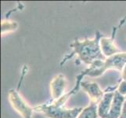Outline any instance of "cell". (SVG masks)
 Here are the masks:
<instances>
[{
  "instance_id": "6da1fadb",
  "label": "cell",
  "mask_w": 126,
  "mask_h": 118,
  "mask_svg": "<svg viewBox=\"0 0 126 118\" xmlns=\"http://www.w3.org/2000/svg\"><path fill=\"white\" fill-rule=\"evenodd\" d=\"M102 37L103 35L97 31L93 39H85L81 41L75 39L71 44V47L74 48L73 54H76L81 62L89 65L98 60L105 61L107 58L103 54L99 46V40Z\"/></svg>"
},
{
  "instance_id": "7a4b0ae2",
  "label": "cell",
  "mask_w": 126,
  "mask_h": 118,
  "mask_svg": "<svg viewBox=\"0 0 126 118\" xmlns=\"http://www.w3.org/2000/svg\"><path fill=\"white\" fill-rule=\"evenodd\" d=\"M126 65V53H118L110 58H107L105 61H95L91 66L86 70L82 72L81 76H99L107 69H116L122 71L124 66Z\"/></svg>"
},
{
  "instance_id": "3957f363",
  "label": "cell",
  "mask_w": 126,
  "mask_h": 118,
  "mask_svg": "<svg viewBox=\"0 0 126 118\" xmlns=\"http://www.w3.org/2000/svg\"><path fill=\"white\" fill-rule=\"evenodd\" d=\"M81 107L65 109L56 106L53 103L42 104L34 108V110L44 114L47 118H77L82 111Z\"/></svg>"
},
{
  "instance_id": "277c9868",
  "label": "cell",
  "mask_w": 126,
  "mask_h": 118,
  "mask_svg": "<svg viewBox=\"0 0 126 118\" xmlns=\"http://www.w3.org/2000/svg\"><path fill=\"white\" fill-rule=\"evenodd\" d=\"M9 101L13 108L23 118H32L34 110L24 102L16 91L10 90L9 91Z\"/></svg>"
},
{
  "instance_id": "5b68a950",
  "label": "cell",
  "mask_w": 126,
  "mask_h": 118,
  "mask_svg": "<svg viewBox=\"0 0 126 118\" xmlns=\"http://www.w3.org/2000/svg\"><path fill=\"white\" fill-rule=\"evenodd\" d=\"M81 87L89 96L91 102L95 104L100 102L105 94V92L100 89L98 84L95 82H81Z\"/></svg>"
},
{
  "instance_id": "8992f818",
  "label": "cell",
  "mask_w": 126,
  "mask_h": 118,
  "mask_svg": "<svg viewBox=\"0 0 126 118\" xmlns=\"http://www.w3.org/2000/svg\"><path fill=\"white\" fill-rule=\"evenodd\" d=\"M67 87V80L63 74L56 76L50 83L51 95L54 100H57L63 96V91Z\"/></svg>"
},
{
  "instance_id": "52a82bcc",
  "label": "cell",
  "mask_w": 126,
  "mask_h": 118,
  "mask_svg": "<svg viewBox=\"0 0 126 118\" xmlns=\"http://www.w3.org/2000/svg\"><path fill=\"white\" fill-rule=\"evenodd\" d=\"M125 101L126 100L125 96L121 95L118 91H114V96L113 98L110 110L107 118H119Z\"/></svg>"
},
{
  "instance_id": "ba28073f",
  "label": "cell",
  "mask_w": 126,
  "mask_h": 118,
  "mask_svg": "<svg viewBox=\"0 0 126 118\" xmlns=\"http://www.w3.org/2000/svg\"><path fill=\"white\" fill-rule=\"evenodd\" d=\"M114 92H105L103 98L98 104V116L99 118H107L110 110Z\"/></svg>"
},
{
  "instance_id": "9c48e42d",
  "label": "cell",
  "mask_w": 126,
  "mask_h": 118,
  "mask_svg": "<svg viewBox=\"0 0 126 118\" xmlns=\"http://www.w3.org/2000/svg\"><path fill=\"white\" fill-rule=\"evenodd\" d=\"M99 46H100V49L103 54L107 58H110V57L114 54L121 53L120 50L114 45L113 38H107L103 36L99 40Z\"/></svg>"
},
{
  "instance_id": "30bf717a",
  "label": "cell",
  "mask_w": 126,
  "mask_h": 118,
  "mask_svg": "<svg viewBox=\"0 0 126 118\" xmlns=\"http://www.w3.org/2000/svg\"><path fill=\"white\" fill-rule=\"evenodd\" d=\"M98 104L91 102L89 106L84 108L77 118H97Z\"/></svg>"
},
{
  "instance_id": "8fae6325",
  "label": "cell",
  "mask_w": 126,
  "mask_h": 118,
  "mask_svg": "<svg viewBox=\"0 0 126 118\" xmlns=\"http://www.w3.org/2000/svg\"><path fill=\"white\" fill-rule=\"evenodd\" d=\"M2 27V33H5L6 32H12L14 31L18 27V24L16 22H10V21H3L1 24Z\"/></svg>"
},
{
  "instance_id": "7c38bea8",
  "label": "cell",
  "mask_w": 126,
  "mask_h": 118,
  "mask_svg": "<svg viewBox=\"0 0 126 118\" xmlns=\"http://www.w3.org/2000/svg\"><path fill=\"white\" fill-rule=\"evenodd\" d=\"M118 91L123 96H126V80H122L118 87Z\"/></svg>"
},
{
  "instance_id": "4fadbf2b",
  "label": "cell",
  "mask_w": 126,
  "mask_h": 118,
  "mask_svg": "<svg viewBox=\"0 0 126 118\" xmlns=\"http://www.w3.org/2000/svg\"><path fill=\"white\" fill-rule=\"evenodd\" d=\"M119 118H126V101L125 102L123 105V108H122V111H121V116Z\"/></svg>"
},
{
  "instance_id": "5bb4252c",
  "label": "cell",
  "mask_w": 126,
  "mask_h": 118,
  "mask_svg": "<svg viewBox=\"0 0 126 118\" xmlns=\"http://www.w3.org/2000/svg\"><path fill=\"white\" fill-rule=\"evenodd\" d=\"M121 76H122V80H126V65H125L124 68H123L122 75H121Z\"/></svg>"
},
{
  "instance_id": "9a60e30c",
  "label": "cell",
  "mask_w": 126,
  "mask_h": 118,
  "mask_svg": "<svg viewBox=\"0 0 126 118\" xmlns=\"http://www.w3.org/2000/svg\"><path fill=\"white\" fill-rule=\"evenodd\" d=\"M125 100H126V96H125Z\"/></svg>"
}]
</instances>
